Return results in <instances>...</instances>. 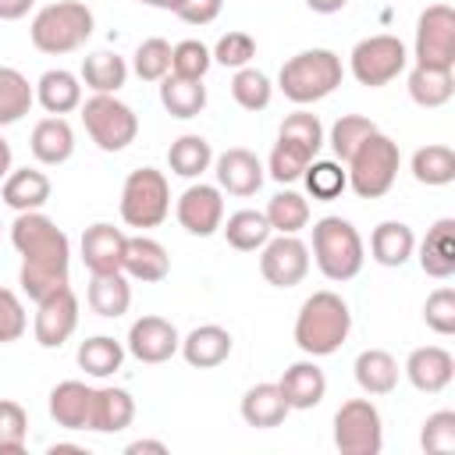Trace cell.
I'll return each mask as SVG.
<instances>
[{
	"label": "cell",
	"mask_w": 455,
	"mask_h": 455,
	"mask_svg": "<svg viewBox=\"0 0 455 455\" xmlns=\"http://www.w3.org/2000/svg\"><path fill=\"white\" fill-rule=\"evenodd\" d=\"M11 245L21 256L18 284L32 302L71 284V242L43 210H25L14 217Z\"/></svg>",
	"instance_id": "1"
},
{
	"label": "cell",
	"mask_w": 455,
	"mask_h": 455,
	"mask_svg": "<svg viewBox=\"0 0 455 455\" xmlns=\"http://www.w3.org/2000/svg\"><path fill=\"white\" fill-rule=\"evenodd\" d=\"M348 331H352V313H348V302L323 288V291H313L299 313H295V345L309 355V359H323V355H334L345 341H348Z\"/></svg>",
	"instance_id": "2"
},
{
	"label": "cell",
	"mask_w": 455,
	"mask_h": 455,
	"mask_svg": "<svg viewBox=\"0 0 455 455\" xmlns=\"http://www.w3.org/2000/svg\"><path fill=\"white\" fill-rule=\"evenodd\" d=\"M96 28V18L89 11V4L82 0H57V4H46L32 14L28 21V39L39 53H50V57H64V53H75L89 43Z\"/></svg>",
	"instance_id": "3"
},
{
	"label": "cell",
	"mask_w": 455,
	"mask_h": 455,
	"mask_svg": "<svg viewBox=\"0 0 455 455\" xmlns=\"http://www.w3.org/2000/svg\"><path fill=\"white\" fill-rule=\"evenodd\" d=\"M341 57L334 50L313 46V50H299L295 57H288L277 71V89L284 92V100H291L295 107H309L327 100L338 85H341Z\"/></svg>",
	"instance_id": "4"
},
{
	"label": "cell",
	"mask_w": 455,
	"mask_h": 455,
	"mask_svg": "<svg viewBox=\"0 0 455 455\" xmlns=\"http://www.w3.org/2000/svg\"><path fill=\"white\" fill-rule=\"evenodd\" d=\"M313 263L327 281H352L366 263L363 235L348 217H320L313 224Z\"/></svg>",
	"instance_id": "5"
},
{
	"label": "cell",
	"mask_w": 455,
	"mask_h": 455,
	"mask_svg": "<svg viewBox=\"0 0 455 455\" xmlns=\"http://www.w3.org/2000/svg\"><path fill=\"white\" fill-rule=\"evenodd\" d=\"M398 164H402L398 142L377 128V132L366 135V139L355 146V153L345 160L348 188H352L359 199H380V196L391 192V185H395V178H398Z\"/></svg>",
	"instance_id": "6"
},
{
	"label": "cell",
	"mask_w": 455,
	"mask_h": 455,
	"mask_svg": "<svg viewBox=\"0 0 455 455\" xmlns=\"http://www.w3.org/2000/svg\"><path fill=\"white\" fill-rule=\"evenodd\" d=\"M121 220L128 228H139V231H149V228H160L171 213V185H167V174L156 171V167H139L124 178L121 185Z\"/></svg>",
	"instance_id": "7"
},
{
	"label": "cell",
	"mask_w": 455,
	"mask_h": 455,
	"mask_svg": "<svg viewBox=\"0 0 455 455\" xmlns=\"http://www.w3.org/2000/svg\"><path fill=\"white\" fill-rule=\"evenodd\" d=\"M82 124L89 132V139L103 149V153H121L135 142L139 135V114L117 100V92H92L89 100H82Z\"/></svg>",
	"instance_id": "8"
},
{
	"label": "cell",
	"mask_w": 455,
	"mask_h": 455,
	"mask_svg": "<svg viewBox=\"0 0 455 455\" xmlns=\"http://www.w3.org/2000/svg\"><path fill=\"white\" fill-rule=\"evenodd\" d=\"M409 68V46L391 36V32H377V36H366L352 46L348 53V71L359 85L366 89H380V85H391L402 71Z\"/></svg>",
	"instance_id": "9"
},
{
	"label": "cell",
	"mask_w": 455,
	"mask_h": 455,
	"mask_svg": "<svg viewBox=\"0 0 455 455\" xmlns=\"http://www.w3.org/2000/svg\"><path fill=\"white\" fill-rule=\"evenodd\" d=\"M334 448L341 455H380L384 419L370 398H348L334 412Z\"/></svg>",
	"instance_id": "10"
},
{
	"label": "cell",
	"mask_w": 455,
	"mask_h": 455,
	"mask_svg": "<svg viewBox=\"0 0 455 455\" xmlns=\"http://www.w3.org/2000/svg\"><path fill=\"white\" fill-rule=\"evenodd\" d=\"M409 60L427 68H455V11L448 4H430L419 11Z\"/></svg>",
	"instance_id": "11"
},
{
	"label": "cell",
	"mask_w": 455,
	"mask_h": 455,
	"mask_svg": "<svg viewBox=\"0 0 455 455\" xmlns=\"http://www.w3.org/2000/svg\"><path fill=\"white\" fill-rule=\"evenodd\" d=\"M259 274L274 288H295L309 274V245L299 235H270L259 249Z\"/></svg>",
	"instance_id": "12"
},
{
	"label": "cell",
	"mask_w": 455,
	"mask_h": 455,
	"mask_svg": "<svg viewBox=\"0 0 455 455\" xmlns=\"http://www.w3.org/2000/svg\"><path fill=\"white\" fill-rule=\"evenodd\" d=\"M174 217L178 224L196 235V238H210L220 231L224 224V192L217 185H206V181H192L178 203H174Z\"/></svg>",
	"instance_id": "13"
},
{
	"label": "cell",
	"mask_w": 455,
	"mask_h": 455,
	"mask_svg": "<svg viewBox=\"0 0 455 455\" xmlns=\"http://www.w3.org/2000/svg\"><path fill=\"white\" fill-rule=\"evenodd\" d=\"M178 348H181L178 327H174L167 316H156V313L139 316V320L128 327V338H124V352L135 355V359L146 363V366L167 363L171 355H178Z\"/></svg>",
	"instance_id": "14"
},
{
	"label": "cell",
	"mask_w": 455,
	"mask_h": 455,
	"mask_svg": "<svg viewBox=\"0 0 455 455\" xmlns=\"http://www.w3.org/2000/svg\"><path fill=\"white\" fill-rule=\"evenodd\" d=\"M75 327H78V299H75L71 284L36 302L32 334H36L39 348H60L75 334Z\"/></svg>",
	"instance_id": "15"
},
{
	"label": "cell",
	"mask_w": 455,
	"mask_h": 455,
	"mask_svg": "<svg viewBox=\"0 0 455 455\" xmlns=\"http://www.w3.org/2000/svg\"><path fill=\"white\" fill-rule=\"evenodd\" d=\"M213 174H217V188L228 192V196H238V199H249L259 192L263 178H267V167L263 160L245 149V146H231L224 153L213 156Z\"/></svg>",
	"instance_id": "16"
},
{
	"label": "cell",
	"mask_w": 455,
	"mask_h": 455,
	"mask_svg": "<svg viewBox=\"0 0 455 455\" xmlns=\"http://www.w3.org/2000/svg\"><path fill=\"white\" fill-rule=\"evenodd\" d=\"M124 242L128 235L107 220H96L82 231V242H78V252H82V263L89 274H117L121 263H124Z\"/></svg>",
	"instance_id": "17"
},
{
	"label": "cell",
	"mask_w": 455,
	"mask_h": 455,
	"mask_svg": "<svg viewBox=\"0 0 455 455\" xmlns=\"http://www.w3.org/2000/svg\"><path fill=\"white\" fill-rule=\"evenodd\" d=\"M402 373L409 377V384H412L416 391H423V395H441V391L451 384V377H455V359H451V352L441 348V345H419V348L409 352Z\"/></svg>",
	"instance_id": "18"
},
{
	"label": "cell",
	"mask_w": 455,
	"mask_h": 455,
	"mask_svg": "<svg viewBox=\"0 0 455 455\" xmlns=\"http://www.w3.org/2000/svg\"><path fill=\"white\" fill-rule=\"evenodd\" d=\"M231 348H235V338H231L228 327H220V323H199V327H192L181 338V348L178 352H181V359L192 370H213V366L228 363Z\"/></svg>",
	"instance_id": "19"
},
{
	"label": "cell",
	"mask_w": 455,
	"mask_h": 455,
	"mask_svg": "<svg viewBox=\"0 0 455 455\" xmlns=\"http://www.w3.org/2000/svg\"><path fill=\"white\" fill-rule=\"evenodd\" d=\"M419 270L434 281H448L455 274V217H441L430 224L427 238L416 245Z\"/></svg>",
	"instance_id": "20"
},
{
	"label": "cell",
	"mask_w": 455,
	"mask_h": 455,
	"mask_svg": "<svg viewBox=\"0 0 455 455\" xmlns=\"http://www.w3.org/2000/svg\"><path fill=\"white\" fill-rule=\"evenodd\" d=\"M121 270L132 281L156 284V281H164L171 274V256H167V249L156 238H149V235L139 231V235H128V242H124V263H121Z\"/></svg>",
	"instance_id": "21"
},
{
	"label": "cell",
	"mask_w": 455,
	"mask_h": 455,
	"mask_svg": "<svg viewBox=\"0 0 455 455\" xmlns=\"http://www.w3.org/2000/svg\"><path fill=\"white\" fill-rule=\"evenodd\" d=\"M28 149L36 156V164L43 167H60L71 160L75 153V132L64 117H43L32 124V135H28Z\"/></svg>",
	"instance_id": "22"
},
{
	"label": "cell",
	"mask_w": 455,
	"mask_h": 455,
	"mask_svg": "<svg viewBox=\"0 0 455 455\" xmlns=\"http://www.w3.org/2000/svg\"><path fill=\"white\" fill-rule=\"evenodd\" d=\"M277 387H281L288 409H316L327 395V377L313 359H299L281 373Z\"/></svg>",
	"instance_id": "23"
},
{
	"label": "cell",
	"mask_w": 455,
	"mask_h": 455,
	"mask_svg": "<svg viewBox=\"0 0 455 455\" xmlns=\"http://www.w3.org/2000/svg\"><path fill=\"white\" fill-rule=\"evenodd\" d=\"M36 103L53 117H64L71 110H78L82 107V78L68 68L43 71L39 82H36Z\"/></svg>",
	"instance_id": "24"
},
{
	"label": "cell",
	"mask_w": 455,
	"mask_h": 455,
	"mask_svg": "<svg viewBox=\"0 0 455 455\" xmlns=\"http://www.w3.org/2000/svg\"><path fill=\"white\" fill-rule=\"evenodd\" d=\"M50 192H53V185L39 167H18V171L11 167V174L0 181V196L14 213L43 210L50 203Z\"/></svg>",
	"instance_id": "25"
},
{
	"label": "cell",
	"mask_w": 455,
	"mask_h": 455,
	"mask_svg": "<svg viewBox=\"0 0 455 455\" xmlns=\"http://www.w3.org/2000/svg\"><path fill=\"white\" fill-rule=\"evenodd\" d=\"M92 387L85 380H60L50 391V419L64 430H89Z\"/></svg>",
	"instance_id": "26"
},
{
	"label": "cell",
	"mask_w": 455,
	"mask_h": 455,
	"mask_svg": "<svg viewBox=\"0 0 455 455\" xmlns=\"http://www.w3.org/2000/svg\"><path fill=\"white\" fill-rule=\"evenodd\" d=\"M135 419V398L124 387H92V412L89 430L96 434H121Z\"/></svg>",
	"instance_id": "27"
},
{
	"label": "cell",
	"mask_w": 455,
	"mask_h": 455,
	"mask_svg": "<svg viewBox=\"0 0 455 455\" xmlns=\"http://www.w3.org/2000/svg\"><path fill=\"white\" fill-rule=\"evenodd\" d=\"M238 412H242V419H245L249 427H256V430H274V427L284 423V416H288L291 409H288L281 387L270 384V380H263V384H252V387L242 395Z\"/></svg>",
	"instance_id": "28"
},
{
	"label": "cell",
	"mask_w": 455,
	"mask_h": 455,
	"mask_svg": "<svg viewBox=\"0 0 455 455\" xmlns=\"http://www.w3.org/2000/svg\"><path fill=\"white\" fill-rule=\"evenodd\" d=\"M416 252V235L405 220H380L370 235V256L380 267H405Z\"/></svg>",
	"instance_id": "29"
},
{
	"label": "cell",
	"mask_w": 455,
	"mask_h": 455,
	"mask_svg": "<svg viewBox=\"0 0 455 455\" xmlns=\"http://www.w3.org/2000/svg\"><path fill=\"white\" fill-rule=\"evenodd\" d=\"M352 373H355V384L366 391V395H391L398 387V359L387 352V348H363L352 363Z\"/></svg>",
	"instance_id": "30"
},
{
	"label": "cell",
	"mask_w": 455,
	"mask_h": 455,
	"mask_svg": "<svg viewBox=\"0 0 455 455\" xmlns=\"http://www.w3.org/2000/svg\"><path fill=\"white\" fill-rule=\"evenodd\" d=\"M409 96L423 110H437L455 96V68H427L412 64L409 71Z\"/></svg>",
	"instance_id": "31"
},
{
	"label": "cell",
	"mask_w": 455,
	"mask_h": 455,
	"mask_svg": "<svg viewBox=\"0 0 455 455\" xmlns=\"http://www.w3.org/2000/svg\"><path fill=\"white\" fill-rule=\"evenodd\" d=\"M85 299H89V309H92L96 316H103V320H117V316H124L128 306H132V284H128V274H124V270H117V274H92Z\"/></svg>",
	"instance_id": "32"
},
{
	"label": "cell",
	"mask_w": 455,
	"mask_h": 455,
	"mask_svg": "<svg viewBox=\"0 0 455 455\" xmlns=\"http://www.w3.org/2000/svg\"><path fill=\"white\" fill-rule=\"evenodd\" d=\"M78 78L92 89V92H121L124 89V82H128V60L121 57V53H114V50H92V53H85V60H82V71H78Z\"/></svg>",
	"instance_id": "33"
},
{
	"label": "cell",
	"mask_w": 455,
	"mask_h": 455,
	"mask_svg": "<svg viewBox=\"0 0 455 455\" xmlns=\"http://www.w3.org/2000/svg\"><path fill=\"white\" fill-rule=\"evenodd\" d=\"M160 103L171 117L188 121L199 117L206 107V85L203 78H178V75H164L160 78Z\"/></svg>",
	"instance_id": "34"
},
{
	"label": "cell",
	"mask_w": 455,
	"mask_h": 455,
	"mask_svg": "<svg viewBox=\"0 0 455 455\" xmlns=\"http://www.w3.org/2000/svg\"><path fill=\"white\" fill-rule=\"evenodd\" d=\"M409 171L419 185L427 188H441V185H451L455 181V149L444 146V142H427L412 153L409 160Z\"/></svg>",
	"instance_id": "35"
},
{
	"label": "cell",
	"mask_w": 455,
	"mask_h": 455,
	"mask_svg": "<svg viewBox=\"0 0 455 455\" xmlns=\"http://www.w3.org/2000/svg\"><path fill=\"white\" fill-rule=\"evenodd\" d=\"M167 167H171V174L196 181L213 167V146L203 135H192V132L178 135L171 142V149H167Z\"/></svg>",
	"instance_id": "36"
},
{
	"label": "cell",
	"mask_w": 455,
	"mask_h": 455,
	"mask_svg": "<svg viewBox=\"0 0 455 455\" xmlns=\"http://www.w3.org/2000/svg\"><path fill=\"white\" fill-rule=\"evenodd\" d=\"M36 103V85L18 71L0 64V128L18 124Z\"/></svg>",
	"instance_id": "37"
},
{
	"label": "cell",
	"mask_w": 455,
	"mask_h": 455,
	"mask_svg": "<svg viewBox=\"0 0 455 455\" xmlns=\"http://www.w3.org/2000/svg\"><path fill=\"white\" fill-rule=\"evenodd\" d=\"M220 231H224L228 245L238 249V252H256V249H263V242L274 235L263 210H235V213L220 224Z\"/></svg>",
	"instance_id": "38"
},
{
	"label": "cell",
	"mask_w": 455,
	"mask_h": 455,
	"mask_svg": "<svg viewBox=\"0 0 455 455\" xmlns=\"http://www.w3.org/2000/svg\"><path fill=\"white\" fill-rule=\"evenodd\" d=\"M121 363H124V345L110 334H92L78 345V366L96 380L114 377L121 370Z\"/></svg>",
	"instance_id": "39"
},
{
	"label": "cell",
	"mask_w": 455,
	"mask_h": 455,
	"mask_svg": "<svg viewBox=\"0 0 455 455\" xmlns=\"http://www.w3.org/2000/svg\"><path fill=\"white\" fill-rule=\"evenodd\" d=\"M263 213L270 220V231H277V235H299L302 228H309V199L295 188L277 192Z\"/></svg>",
	"instance_id": "40"
},
{
	"label": "cell",
	"mask_w": 455,
	"mask_h": 455,
	"mask_svg": "<svg viewBox=\"0 0 455 455\" xmlns=\"http://www.w3.org/2000/svg\"><path fill=\"white\" fill-rule=\"evenodd\" d=\"M231 96H235V103H238L242 110L259 114V110H267L270 100H274V82H270L259 68L245 64V68H238L235 78H231Z\"/></svg>",
	"instance_id": "41"
},
{
	"label": "cell",
	"mask_w": 455,
	"mask_h": 455,
	"mask_svg": "<svg viewBox=\"0 0 455 455\" xmlns=\"http://www.w3.org/2000/svg\"><path fill=\"white\" fill-rule=\"evenodd\" d=\"M302 181H306L309 199H316V203H331V199H338L348 188L345 164H338V160H313L302 171Z\"/></svg>",
	"instance_id": "42"
},
{
	"label": "cell",
	"mask_w": 455,
	"mask_h": 455,
	"mask_svg": "<svg viewBox=\"0 0 455 455\" xmlns=\"http://www.w3.org/2000/svg\"><path fill=\"white\" fill-rule=\"evenodd\" d=\"M313 160H316V156H313L306 146H299V142H291V139H277L274 149H270V160H267V174H270L274 181H281V185H291V181L302 178V171H306Z\"/></svg>",
	"instance_id": "43"
},
{
	"label": "cell",
	"mask_w": 455,
	"mask_h": 455,
	"mask_svg": "<svg viewBox=\"0 0 455 455\" xmlns=\"http://www.w3.org/2000/svg\"><path fill=\"white\" fill-rule=\"evenodd\" d=\"M373 132H377V124H373L370 117H363V114H341V117L331 124V135H327L323 142L331 146L334 160L345 164V160L355 153V146H359L366 135H373Z\"/></svg>",
	"instance_id": "44"
},
{
	"label": "cell",
	"mask_w": 455,
	"mask_h": 455,
	"mask_svg": "<svg viewBox=\"0 0 455 455\" xmlns=\"http://www.w3.org/2000/svg\"><path fill=\"white\" fill-rule=\"evenodd\" d=\"M132 71L142 82H160L164 75H171V43L160 36H149L135 46L132 53Z\"/></svg>",
	"instance_id": "45"
},
{
	"label": "cell",
	"mask_w": 455,
	"mask_h": 455,
	"mask_svg": "<svg viewBox=\"0 0 455 455\" xmlns=\"http://www.w3.org/2000/svg\"><path fill=\"white\" fill-rule=\"evenodd\" d=\"M210 64H213V53L199 39H181L171 46V75L178 78H206Z\"/></svg>",
	"instance_id": "46"
},
{
	"label": "cell",
	"mask_w": 455,
	"mask_h": 455,
	"mask_svg": "<svg viewBox=\"0 0 455 455\" xmlns=\"http://www.w3.org/2000/svg\"><path fill=\"white\" fill-rule=\"evenodd\" d=\"M28 441V412L11 402L0 398V455H21Z\"/></svg>",
	"instance_id": "47"
},
{
	"label": "cell",
	"mask_w": 455,
	"mask_h": 455,
	"mask_svg": "<svg viewBox=\"0 0 455 455\" xmlns=\"http://www.w3.org/2000/svg\"><path fill=\"white\" fill-rule=\"evenodd\" d=\"M419 448L430 455H451L455 451V412L451 409H437L423 419Z\"/></svg>",
	"instance_id": "48"
},
{
	"label": "cell",
	"mask_w": 455,
	"mask_h": 455,
	"mask_svg": "<svg viewBox=\"0 0 455 455\" xmlns=\"http://www.w3.org/2000/svg\"><path fill=\"white\" fill-rule=\"evenodd\" d=\"M277 139H291V142L306 146V149L316 156L327 135H323V124H320V117H316V114H309V110H295V114H288V117L281 121Z\"/></svg>",
	"instance_id": "49"
},
{
	"label": "cell",
	"mask_w": 455,
	"mask_h": 455,
	"mask_svg": "<svg viewBox=\"0 0 455 455\" xmlns=\"http://www.w3.org/2000/svg\"><path fill=\"white\" fill-rule=\"evenodd\" d=\"M213 64L220 68H245L252 57H256V39L249 32H224L217 43H213Z\"/></svg>",
	"instance_id": "50"
},
{
	"label": "cell",
	"mask_w": 455,
	"mask_h": 455,
	"mask_svg": "<svg viewBox=\"0 0 455 455\" xmlns=\"http://www.w3.org/2000/svg\"><path fill=\"white\" fill-rule=\"evenodd\" d=\"M423 320L434 334H455V288H434L423 302Z\"/></svg>",
	"instance_id": "51"
},
{
	"label": "cell",
	"mask_w": 455,
	"mask_h": 455,
	"mask_svg": "<svg viewBox=\"0 0 455 455\" xmlns=\"http://www.w3.org/2000/svg\"><path fill=\"white\" fill-rule=\"evenodd\" d=\"M25 327H28V316H25L21 299L11 288H0V345L18 341L25 334Z\"/></svg>",
	"instance_id": "52"
},
{
	"label": "cell",
	"mask_w": 455,
	"mask_h": 455,
	"mask_svg": "<svg viewBox=\"0 0 455 455\" xmlns=\"http://www.w3.org/2000/svg\"><path fill=\"white\" fill-rule=\"evenodd\" d=\"M220 11H224V0H185L174 14L185 25H210V21H217Z\"/></svg>",
	"instance_id": "53"
},
{
	"label": "cell",
	"mask_w": 455,
	"mask_h": 455,
	"mask_svg": "<svg viewBox=\"0 0 455 455\" xmlns=\"http://www.w3.org/2000/svg\"><path fill=\"white\" fill-rule=\"evenodd\" d=\"M32 7L36 0H0V21H21Z\"/></svg>",
	"instance_id": "54"
},
{
	"label": "cell",
	"mask_w": 455,
	"mask_h": 455,
	"mask_svg": "<svg viewBox=\"0 0 455 455\" xmlns=\"http://www.w3.org/2000/svg\"><path fill=\"white\" fill-rule=\"evenodd\" d=\"M142 451H153V455H167V444H164V441H149V437H139V441L124 444V455H142Z\"/></svg>",
	"instance_id": "55"
},
{
	"label": "cell",
	"mask_w": 455,
	"mask_h": 455,
	"mask_svg": "<svg viewBox=\"0 0 455 455\" xmlns=\"http://www.w3.org/2000/svg\"><path fill=\"white\" fill-rule=\"evenodd\" d=\"M345 4H348V0H306V7H309L313 14H338Z\"/></svg>",
	"instance_id": "56"
},
{
	"label": "cell",
	"mask_w": 455,
	"mask_h": 455,
	"mask_svg": "<svg viewBox=\"0 0 455 455\" xmlns=\"http://www.w3.org/2000/svg\"><path fill=\"white\" fill-rule=\"evenodd\" d=\"M11 167H14V153H11V142L0 135V181L11 174Z\"/></svg>",
	"instance_id": "57"
},
{
	"label": "cell",
	"mask_w": 455,
	"mask_h": 455,
	"mask_svg": "<svg viewBox=\"0 0 455 455\" xmlns=\"http://www.w3.org/2000/svg\"><path fill=\"white\" fill-rule=\"evenodd\" d=\"M60 451H75V455H89L82 444H68V441H57V444H50L46 448V455H60Z\"/></svg>",
	"instance_id": "58"
},
{
	"label": "cell",
	"mask_w": 455,
	"mask_h": 455,
	"mask_svg": "<svg viewBox=\"0 0 455 455\" xmlns=\"http://www.w3.org/2000/svg\"><path fill=\"white\" fill-rule=\"evenodd\" d=\"M135 4H146V7H156V11H171V14H174L185 0H135Z\"/></svg>",
	"instance_id": "59"
},
{
	"label": "cell",
	"mask_w": 455,
	"mask_h": 455,
	"mask_svg": "<svg viewBox=\"0 0 455 455\" xmlns=\"http://www.w3.org/2000/svg\"><path fill=\"white\" fill-rule=\"evenodd\" d=\"M0 228H4V224H0Z\"/></svg>",
	"instance_id": "60"
}]
</instances>
